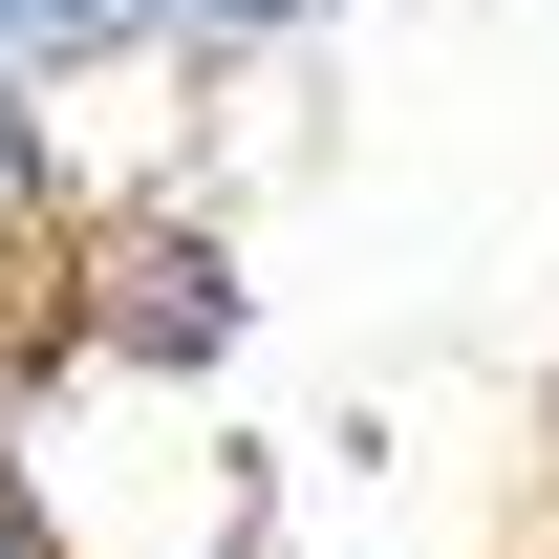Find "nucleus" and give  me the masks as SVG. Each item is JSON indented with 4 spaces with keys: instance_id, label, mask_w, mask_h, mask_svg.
I'll return each instance as SVG.
<instances>
[{
    "instance_id": "f257e3e1",
    "label": "nucleus",
    "mask_w": 559,
    "mask_h": 559,
    "mask_svg": "<svg viewBox=\"0 0 559 559\" xmlns=\"http://www.w3.org/2000/svg\"><path fill=\"white\" fill-rule=\"evenodd\" d=\"M237 323H259V280H237L215 215H86L22 345L44 366H130V388H194V366H237Z\"/></svg>"
},
{
    "instance_id": "f03ea898",
    "label": "nucleus",
    "mask_w": 559,
    "mask_h": 559,
    "mask_svg": "<svg viewBox=\"0 0 559 559\" xmlns=\"http://www.w3.org/2000/svg\"><path fill=\"white\" fill-rule=\"evenodd\" d=\"M86 237V173H66V86L0 66V323H44V280Z\"/></svg>"
},
{
    "instance_id": "7ed1b4c3",
    "label": "nucleus",
    "mask_w": 559,
    "mask_h": 559,
    "mask_svg": "<svg viewBox=\"0 0 559 559\" xmlns=\"http://www.w3.org/2000/svg\"><path fill=\"white\" fill-rule=\"evenodd\" d=\"M280 22H301V0H130L151 66H173V44H280Z\"/></svg>"
},
{
    "instance_id": "20e7f679",
    "label": "nucleus",
    "mask_w": 559,
    "mask_h": 559,
    "mask_svg": "<svg viewBox=\"0 0 559 559\" xmlns=\"http://www.w3.org/2000/svg\"><path fill=\"white\" fill-rule=\"evenodd\" d=\"M0 559H66V516H44V495H22V474H0Z\"/></svg>"
},
{
    "instance_id": "39448f33",
    "label": "nucleus",
    "mask_w": 559,
    "mask_h": 559,
    "mask_svg": "<svg viewBox=\"0 0 559 559\" xmlns=\"http://www.w3.org/2000/svg\"><path fill=\"white\" fill-rule=\"evenodd\" d=\"M0 474H22V323H0Z\"/></svg>"
}]
</instances>
